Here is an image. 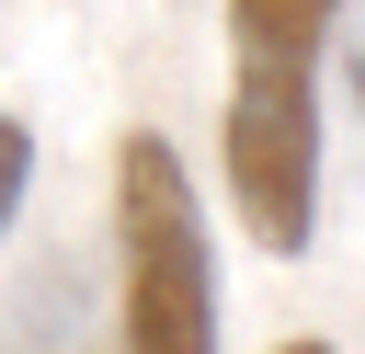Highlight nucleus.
I'll use <instances>...</instances> for the list:
<instances>
[{
  "mask_svg": "<svg viewBox=\"0 0 365 354\" xmlns=\"http://www.w3.org/2000/svg\"><path fill=\"white\" fill-rule=\"evenodd\" d=\"M114 263H125V354H217V251L171 137H125L114 160Z\"/></svg>",
  "mask_w": 365,
  "mask_h": 354,
  "instance_id": "nucleus-2",
  "label": "nucleus"
},
{
  "mask_svg": "<svg viewBox=\"0 0 365 354\" xmlns=\"http://www.w3.org/2000/svg\"><path fill=\"white\" fill-rule=\"evenodd\" d=\"M354 91H365V57H354Z\"/></svg>",
  "mask_w": 365,
  "mask_h": 354,
  "instance_id": "nucleus-5",
  "label": "nucleus"
},
{
  "mask_svg": "<svg viewBox=\"0 0 365 354\" xmlns=\"http://www.w3.org/2000/svg\"><path fill=\"white\" fill-rule=\"evenodd\" d=\"M23 183H34V137H23V114H0V240L23 217Z\"/></svg>",
  "mask_w": 365,
  "mask_h": 354,
  "instance_id": "nucleus-3",
  "label": "nucleus"
},
{
  "mask_svg": "<svg viewBox=\"0 0 365 354\" xmlns=\"http://www.w3.org/2000/svg\"><path fill=\"white\" fill-rule=\"evenodd\" d=\"M342 0H228V206L240 228L297 263L319 240V46H331Z\"/></svg>",
  "mask_w": 365,
  "mask_h": 354,
  "instance_id": "nucleus-1",
  "label": "nucleus"
},
{
  "mask_svg": "<svg viewBox=\"0 0 365 354\" xmlns=\"http://www.w3.org/2000/svg\"><path fill=\"white\" fill-rule=\"evenodd\" d=\"M274 354H331V343H274Z\"/></svg>",
  "mask_w": 365,
  "mask_h": 354,
  "instance_id": "nucleus-4",
  "label": "nucleus"
}]
</instances>
